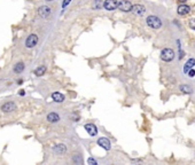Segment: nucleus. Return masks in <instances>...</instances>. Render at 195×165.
Wrapping results in <instances>:
<instances>
[{
  "mask_svg": "<svg viewBox=\"0 0 195 165\" xmlns=\"http://www.w3.org/2000/svg\"><path fill=\"white\" fill-rule=\"evenodd\" d=\"M23 70H24V63H23V62H18V63L15 66V68H14V71H15L16 73H21Z\"/></svg>",
  "mask_w": 195,
  "mask_h": 165,
  "instance_id": "dca6fc26",
  "label": "nucleus"
},
{
  "mask_svg": "<svg viewBox=\"0 0 195 165\" xmlns=\"http://www.w3.org/2000/svg\"><path fill=\"white\" fill-rule=\"evenodd\" d=\"M178 1H179V2H182V4H185V1H186V0H178Z\"/></svg>",
  "mask_w": 195,
  "mask_h": 165,
  "instance_id": "5701e85b",
  "label": "nucleus"
},
{
  "mask_svg": "<svg viewBox=\"0 0 195 165\" xmlns=\"http://www.w3.org/2000/svg\"><path fill=\"white\" fill-rule=\"evenodd\" d=\"M180 91H182V93H186V94H191V93L193 92L192 87L188 86V85H182V86H180Z\"/></svg>",
  "mask_w": 195,
  "mask_h": 165,
  "instance_id": "f3484780",
  "label": "nucleus"
},
{
  "mask_svg": "<svg viewBox=\"0 0 195 165\" xmlns=\"http://www.w3.org/2000/svg\"><path fill=\"white\" fill-rule=\"evenodd\" d=\"M189 28L195 30V18H192V20L189 21Z\"/></svg>",
  "mask_w": 195,
  "mask_h": 165,
  "instance_id": "6ab92c4d",
  "label": "nucleus"
},
{
  "mask_svg": "<svg viewBox=\"0 0 195 165\" xmlns=\"http://www.w3.org/2000/svg\"><path fill=\"white\" fill-rule=\"evenodd\" d=\"M45 72H46V67H44V66H43V67H39V68H37L35 70V75L38 76V77L39 76H43Z\"/></svg>",
  "mask_w": 195,
  "mask_h": 165,
  "instance_id": "a211bd4d",
  "label": "nucleus"
},
{
  "mask_svg": "<svg viewBox=\"0 0 195 165\" xmlns=\"http://www.w3.org/2000/svg\"><path fill=\"white\" fill-rule=\"evenodd\" d=\"M104 7L106 11H114L118 7L117 0H106L104 2Z\"/></svg>",
  "mask_w": 195,
  "mask_h": 165,
  "instance_id": "39448f33",
  "label": "nucleus"
},
{
  "mask_svg": "<svg viewBox=\"0 0 195 165\" xmlns=\"http://www.w3.org/2000/svg\"><path fill=\"white\" fill-rule=\"evenodd\" d=\"M52 99L55 101V102H63L65 101V95L59 93V92H55L52 94Z\"/></svg>",
  "mask_w": 195,
  "mask_h": 165,
  "instance_id": "4468645a",
  "label": "nucleus"
},
{
  "mask_svg": "<svg viewBox=\"0 0 195 165\" xmlns=\"http://www.w3.org/2000/svg\"><path fill=\"white\" fill-rule=\"evenodd\" d=\"M131 12L134 13L135 15H138V16H141V15H143L145 12H146V8L143 7V5H139V4H138V5H133Z\"/></svg>",
  "mask_w": 195,
  "mask_h": 165,
  "instance_id": "0eeeda50",
  "label": "nucleus"
},
{
  "mask_svg": "<svg viewBox=\"0 0 195 165\" xmlns=\"http://www.w3.org/2000/svg\"><path fill=\"white\" fill-rule=\"evenodd\" d=\"M38 14L41 17H47L51 15V8L48 6H41V7H39Z\"/></svg>",
  "mask_w": 195,
  "mask_h": 165,
  "instance_id": "9d476101",
  "label": "nucleus"
},
{
  "mask_svg": "<svg viewBox=\"0 0 195 165\" xmlns=\"http://www.w3.org/2000/svg\"><path fill=\"white\" fill-rule=\"evenodd\" d=\"M69 2H70V0H65V1H63V4H62V6H63V8H65V6H67V5H68V4H69Z\"/></svg>",
  "mask_w": 195,
  "mask_h": 165,
  "instance_id": "4be33fe9",
  "label": "nucleus"
},
{
  "mask_svg": "<svg viewBox=\"0 0 195 165\" xmlns=\"http://www.w3.org/2000/svg\"><path fill=\"white\" fill-rule=\"evenodd\" d=\"M146 22H147V25L149 28H152V29H160L162 27V21L157 16H154V15L148 16Z\"/></svg>",
  "mask_w": 195,
  "mask_h": 165,
  "instance_id": "f257e3e1",
  "label": "nucleus"
},
{
  "mask_svg": "<svg viewBox=\"0 0 195 165\" xmlns=\"http://www.w3.org/2000/svg\"><path fill=\"white\" fill-rule=\"evenodd\" d=\"M37 42H38V37H37V35H30V36L26 38V46L28 48H32V47H35V46L37 45Z\"/></svg>",
  "mask_w": 195,
  "mask_h": 165,
  "instance_id": "20e7f679",
  "label": "nucleus"
},
{
  "mask_svg": "<svg viewBox=\"0 0 195 165\" xmlns=\"http://www.w3.org/2000/svg\"><path fill=\"white\" fill-rule=\"evenodd\" d=\"M194 66H195V60H194V59H189V60L186 62L185 67H184V72H185V73H187V72H188L191 69L193 68Z\"/></svg>",
  "mask_w": 195,
  "mask_h": 165,
  "instance_id": "f8f14e48",
  "label": "nucleus"
},
{
  "mask_svg": "<svg viewBox=\"0 0 195 165\" xmlns=\"http://www.w3.org/2000/svg\"><path fill=\"white\" fill-rule=\"evenodd\" d=\"M47 1H53V0H47Z\"/></svg>",
  "mask_w": 195,
  "mask_h": 165,
  "instance_id": "b1692460",
  "label": "nucleus"
},
{
  "mask_svg": "<svg viewBox=\"0 0 195 165\" xmlns=\"http://www.w3.org/2000/svg\"><path fill=\"white\" fill-rule=\"evenodd\" d=\"M98 145H99L100 147H102L104 150H109V149H110V141H109L107 138H99Z\"/></svg>",
  "mask_w": 195,
  "mask_h": 165,
  "instance_id": "6e6552de",
  "label": "nucleus"
},
{
  "mask_svg": "<svg viewBox=\"0 0 195 165\" xmlns=\"http://www.w3.org/2000/svg\"><path fill=\"white\" fill-rule=\"evenodd\" d=\"M16 109V106H15V103L14 102H6L5 104H2V107H1V110L4 111V112H12L14 110Z\"/></svg>",
  "mask_w": 195,
  "mask_h": 165,
  "instance_id": "1a4fd4ad",
  "label": "nucleus"
},
{
  "mask_svg": "<svg viewBox=\"0 0 195 165\" xmlns=\"http://www.w3.org/2000/svg\"><path fill=\"white\" fill-rule=\"evenodd\" d=\"M84 128L86 130V132H87L91 137H95V135L98 134V128H96V126L93 125V124H86V125L84 126Z\"/></svg>",
  "mask_w": 195,
  "mask_h": 165,
  "instance_id": "423d86ee",
  "label": "nucleus"
},
{
  "mask_svg": "<svg viewBox=\"0 0 195 165\" xmlns=\"http://www.w3.org/2000/svg\"><path fill=\"white\" fill-rule=\"evenodd\" d=\"M177 12H178V14H179V15H187V14L191 12V7L184 4V5H180V6L178 7Z\"/></svg>",
  "mask_w": 195,
  "mask_h": 165,
  "instance_id": "9b49d317",
  "label": "nucleus"
},
{
  "mask_svg": "<svg viewBox=\"0 0 195 165\" xmlns=\"http://www.w3.org/2000/svg\"><path fill=\"white\" fill-rule=\"evenodd\" d=\"M188 76H189V77H194L195 76V70L194 69H191V70L188 71Z\"/></svg>",
  "mask_w": 195,
  "mask_h": 165,
  "instance_id": "412c9836",
  "label": "nucleus"
},
{
  "mask_svg": "<svg viewBox=\"0 0 195 165\" xmlns=\"http://www.w3.org/2000/svg\"><path fill=\"white\" fill-rule=\"evenodd\" d=\"M174 57V52L171 49V48H164L162 52H161V59L165 62H170L172 61Z\"/></svg>",
  "mask_w": 195,
  "mask_h": 165,
  "instance_id": "f03ea898",
  "label": "nucleus"
},
{
  "mask_svg": "<svg viewBox=\"0 0 195 165\" xmlns=\"http://www.w3.org/2000/svg\"><path fill=\"white\" fill-rule=\"evenodd\" d=\"M132 4H131L129 0H121L118 2V8L122 11V12H131L132 11Z\"/></svg>",
  "mask_w": 195,
  "mask_h": 165,
  "instance_id": "7ed1b4c3",
  "label": "nucleus"
},
{
  "mask_svg": "<svg viewBox=\"0 0 195 165\" xmlns=\"http://www.w3.org/2000/svg\"><path fill=\"white\" fill-rule=\"evenodd\" d=\"M47 121L51 122V123H56V122L60 121V116L55 112H51V114L47 115Z\"/></svg>",
  "mask_w": 195,
  "mask_h": 165,
  "instance_id": "ddd939ff",
  "label": "nucleus"
},
{
  "mask_svg": "<svg viewBox=\"0 0 195 165\" xmlns=\"http://www.w3.org/2000/svg\"><path fill=\"white\" fill-rule=\"evenodd\" d=\"M54 151H55L56 154H59V155L65 154V151H67V147H65V145H57V146L54 147Z\"/></svg>",
  "mask_w": 195,
  "mask_h": 165,
  "instance_id": "2eb2a0df",
  "label": "nucleus"
},
{
  "mask_svg": "<svg viewBox=\"0 0 195 165\" xmlns=\"http://www.w3.org/2000/svg\"><path fill=\"white\" fill-rule=\"evenodd\" d=\"M87 162H89V164H94V165H96L98 164V162H96V161H95V159H93V158H89V161H87Z\"/></svg>",
  "mask_w": 195,
  "mask_h": 165,
  "instance_id": "aec40b11",
  "label": "nucleus"
}]
</instances>
